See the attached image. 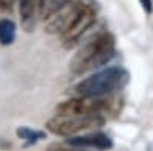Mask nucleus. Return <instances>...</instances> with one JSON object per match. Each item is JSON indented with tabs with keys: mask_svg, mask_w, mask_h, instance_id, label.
I'll use <instances>...</instances> for the list:
<instances>
[{
	"mask_svg": "<svg viewBox=\"0 0 153 151\" xmlns=\"http://www.w3.org/2000/svg\"><path fill=\"white\" fill-rule=\"evenodd\" d=\"M117 52L115 37L109 31H100L86 40L69 61V70L75 77L100 70L112 61Z\"/></svg>",
	"mask_w": 153,
	"mask_h": 151,
	"instance_id": "f257e3e1",
	"label": "nucleus"
},
{
	"mask_svg": "<svg viewBox=\"0 0 153 151\" xmlns=\"http://www.w3.org/2000/svg\"><path fill=\"white\" fill-rule=\"evenodd\" d=\"M129 72L121 66L104 67L83 78L74 87V93L84 98L112 96L124 89L129 82Z\"/></svg>",
	"mask_w": 153,
	"mask_h": 151,
	"instance_id": "f03ea898",
	"label": "nucleus"
},
{
	"mask_svg": "<svg viewBox=\"0 0 153 151\" xmlns=\"http://www.w3.org/2000/svg\"><path fill=\"white\" fill-rule=\"evenodd\" d=\"M123 98L118 95L104 96V98H84L75 96L68 101H63L55 107L57 115H78L89 118L110 119L121 113Z\"/></svg>",
	"mask_w": 153,
	"mask_h": 151,
	"instance_id": "7ed1b4c3",
	"label": "nucleus"
},
{
	"mask_svg": "<svg viewBox=\"0 0 153 151\" xmlns=\"http://www.w3.org/2000/svg\"><path fill=\"white\" fill-rule=\"evenodd\" d=\"M98 8L92 0H75L72 12L60 32L61 44L66 49H72L81 41L84 34L97 23Z\"/></svg>",
	"mask_w": 153,
	"mask_h": 151,
	"instance_id": "20e7f679",
	"label": "nucleus"
},
{
	"mask_svg": "<svg viewBox=\"0 0 153 151\" xmlns=\"http://www.w3.org/2000/svg\"><path fill=\"white\" fill-rule=\"evenodd\" d=\"M106 124L104 119L100 118H89L78 115H55L46 122V130L55 136L71 137L84 131L97 130Z\"/></svg>",
	"mask_w": 153,
	"mask_h": 151,
	"instance_id": "39448f33",
	"label": "nucleus"
},
{
	"mask_svg": "<svg viewBox=\"0 0 153 151\" xmlns=\"http://www.w3.org/2000/svg\"><path fill=\"white\" fill-rule=\"evenodd\" d=\"M65 144L84 148V150H98V151H107L113 147L110 136L103 131H92V133H86V134L71 136L66 139Z\"/></svg>",
	"mask_w": 153,
	"mask_h": 151,
	"instance_id": "423d86ee",
	"label": "nucleus"
},
{
	"mask_svg": "<svg viewBox=\"0 0 153 151\" xmlns=\"http://www.w3.org/2000/svg\"><path fill=\"white\" fill-rule=\"evenodd\" d=\"M45 2L46 0H19L20 24L25 32H32L37 23L42 20Z\"/></svg>",
	"mask_w": 153,
	"mask_h": 151,
	"instance_id": "0eeeda50",
	"label": "nucleus"
},
{
	"mask_svg": "<svg viewBox=\"0 0 153 151\" xmlns=\"http://www.w3.org/2000/svg\"><path fill=\"white\" fill-rule=\"evenodd\" d=\"M17 26L11 18H0V44L9 46L16 40Z\"/></svg>",
	"mask_w": 153,
	"mask_h": 151,
	"instance_id": "6e6552de",
	"label": "nucleus"
},
{
	"mask_svg": "<svg viewBox=\"0 0 153 151\" xmlns=\"http://www.w3.org/2000/svg\"><path fill=\"white\" fill-rule=\"evenodd\" d=\"M16 134L19 139L25 141L26 145H34L37 142H40L43 139H46V133L42 130H34L31 127H19L16 130Z\"/></svg>",
	"mask_w": 153,
	"mask_h": 151,
	"instance_id": "1a4fd4ad",
	"label": "nucleus"
},
{
	"mask_svg": "<svg viewBox=\"0 0 153 151\" xmlns=\"http://www.w3.org/2000/svg\"><path fill=\"white\" fill-rule=\"evenodd\" d=\"M74 0H46L45 2V8H43V14H42V20L46 21L51 17H54L55 14H58L60 11H63L66 6H69Z\"/></svg>",
	"mask_w": 153,
	"mask_h": 151,
	"instance_id": "9d476101",
	"label": "nucleus"
},
{
	"mask_svg": "<svg viewBox=\"0 0 153 151\" xmlns=\"http://www.w3.org/2000/svg\"><path fill=\"white\" fill-rule=\"evenodd\" d=\"M46 151H87L84 148H78V147H72L68 144H51Z\"/></svg>",
	"mask_w": 153,
	"mask_h": 151,
	"instance_id": "9b49d317",
	"label": "nucleus"
},
{
	"mask_svg": "<svg viewBox=\"0 0 153 151\" xmlns=\"http://www.w3.org/2000/svg\"><path fill=\"white\" fill-rule=\"evenodd\" d=\"M16 0H0V9L2 11H12Z\"/></svg>",
	"mask_w": 153,
	"mask_h": 151,
	"instance_id": "f8f14e48",
	"label": "nucleus"
},
{
	"mask_svg": "<svg viewBox=\"0 0 153 151\" xmlns=\"http://www.w3.org/2000/svg\"><path fill=\"white\" fill-rule=\"evenodd\" d=\"M139 3H141L143 9L147 14H152L153 12V0H139Z\"/></svg>",
	"mask_w": 153,
	"mask_h": 151,
	"instance_id": "ddd939ff",
	"label": "nucleus"
}]
</instances>
